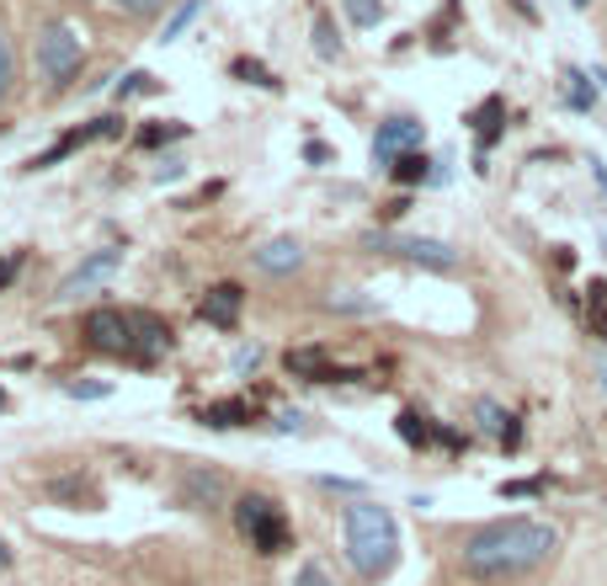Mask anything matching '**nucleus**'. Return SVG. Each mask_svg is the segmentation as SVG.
Here are the masks:
<instances>
[{
    "label": "nucleus",
    "mask_w": 607,
    "mask_h": 586,
    "mask_svg": "<svg viewBox=\"0 0 607 586\" xmlns=\"http://www.w3.org/2000/svg\"><path fill=\"white\" fill-rule=\"evenodd\" d=\"M48 496H54V502L96 506V485H91V480H81V474H59V480H48Z\"/></svg>",
    "instance_id": "4468645a"
},
{
    "label": "nucleus",
    "mask_w": 607,
    "mask_h": 586,
    "mask_svg": "<svg viewBox=\"0 0 607 586\" xmlns=\"http://www.w3.org/2000/svg\"><path fill=\"white\" fill-rule=\"evenodd\" d=\"M341 5H347L352 27H378V22H384V5H378V0H341Z\"/></svg>",
    "instance_id": "4be33fe9"
},
{
    "label": "nucleus",
    "mask_w": 607,
    "mask_h": 586,
    "mask_svg": "<svg viewBox=\"0 0 607 586\" xmlns=\"http://www.w3.org/2000/svg\"><path fill=\"white\" fill-rule=\"evenodd\" d=\"M85 341L96 352H113V358H128L139 352V331H133V309H118V304H102L85 315Z\"/></svg>",
    "instance_id": "39448f33"
},
{
    "label": "nucleus",
    "mask_w": 607,
    "mask_h": 586,
    "mask_svg": "<svg viewBox=\"0 0 607 586\" xmlns=\"http://www.w3.org/2000/svg\"><path fill=\"white\" fill-rule=\"evenodd\" d=\"M122 267V246H102V251H91V256H81V267L59 283V293L54 298H81V293H91V289H102L113 272Z\"/></svg>",
    "instance_id": "6e6552de"
},
{
    "label": "nucleus",
    "mask_w": 607,
    "mask_h": 586,
    "mask_svg": "<svg viewBox=\"0 0 607 586\" xmlns=\"http://www.w3.org/2000/svg\"><path fill=\"white\" fill-rule=\"evenodd\" d=\"M367 246L395 251L400 261H410V267H427V272H453V267H458V251H453V246H443V241H432V235H367Z\"/></svg>",
    "instance_id": "423d86ee"
},
{
    "label": "nucleus",
    "mask_w": 607,
    "mask_h": 586,
    "mask_svg": "<svg viewBox=\"0 0 607 586\" xmlns=\"http://www.w3.org/2000/svg\"><path fill=\"white\" fill-rule=\"evenodd\" d=\"M565 102L575 107V113H586V107H592V85H586L581 70H570V75H565Z\"/></svg>",
    "instance_id": "5701e85b"
},
{
    "label": "nucleus",
    "mask_w": 607,
    "mask_h": 586,
    "mask_svg": "<svg viewBox=\"0 0 607 586\" xmlns=\"http://www.w3.org/2000/svg\"><path fill=\"white\" fill-rule=\"evenodd\" d=\"M241 309H245V289H241V283H213L208 298L198 304V315L213 326V331H235V326H241Z\"/></svg>",
    "instance_id": "1a4fd4ad"
},
{
    "label": "nucleus",
    "mask_w": 607,
    "mask_h": 586,
    "mask_svg": "<svg viewBox=\"0 0 607 586\" xmlns=\"http://www.w3.org/2000/svg\"><path fill=\"white\" fill-rule=\"evenodd\" d=\"M182 133H187V124H155V128H144V133H139V144H144V150H155V144H171V139H182Z\"/></svg>",
    "instance_id": "b1692460"
},
{
    "label": "nucleus",
    "mask_w": 607,
    "mask_h": 586,
    "mask_svg": "<svg viewBox=\"0 0 607 586\" xmlns=\"http://www.w3.org/2000/svg\"><path fill=\"white\" fill-rule=\"evenodd\" d=\"M107 5H118V11H128V16H155L165 0H107Z\"/></svg>",
    "instance_id": "a878e982"
},
{
    "label": "nucleus",
    "mask_w": 607,
    "mask_h": 586,
    "mask_svg": "<svg viewBox=\"0 0 607 586\" xmlns=\"http://www.w3.org/2000/svg\"><path fill=\"white\" fill-rule=\"evenodd\" d=\"M230 75H235V81H245V85H261V91H278V75H272V70H267V65H261V59H235V65H230Z\"/></svg>",
    "instance_id": "a211bd4d"
},
{
    "label": "nucleus",
    "mask_w": 607,
    "mask_h": 586,
    "mask_svg": "<svg viewBox=\"0 0 607 586\" xmlns=\"http://www.w3.org/2000/svg\"><path fill=\"white\" fill-rule=\"evenodd\" d=\"M293 586H336V582H330V571H325L320 560H304L299 576H293Z\"/></svg>",
    "instance_id": "393cba45"
},
{
    "label": "nucleus",
    "mask_w": 607,
    "mask_h": 586,
    "mask_svg": "<svg viewBox=\"0 0 607 586\" xmlns=\"http://www.w3.org/2000/svg\"><path fill=\"white\" fill-rule=\"evenodd\" d=\"M85 65V43L70 22H43L38 27V70L48 85H70Z\"/></svg>",
    "instance_id": "20e7f679"
},
{
    "label": "nucleus",
    "mask_w": 607,
    "mask_h": 586,
    "mask_svg": "<svg viewBox=\"0 0 607 586\" xmlns=\"http://www.w3.org/2000/svg\"><path fill=\"white\" fill-rule=\"evenodd\" d=\"M65 395H75V400H102L107 384H65Z\"/></svg>",
    "instance_id": "cd10ccee"
},
{
    "label": "nucleus",
    "mask_w": 607,
    "mask_h": 586,
    "mask_svg": "<svg viewBox=\"0 0 607 586\" xmlns=\"http://www.w3.org/2000/svg\"><path fill=\"white\" fill-rule=\"evenodd\" d=\"M235 528H241V539L256 554H288L293 549V523H288V512L272 496H261V491H245L241 502H235Z\"/></svg>",
    "instance_id": "7ed1b4c3"
},
{
    "label": "nucleus",
    "mask_w": 607,
    "mask_h": 586,
    "mask_svg": "<svg viewBox=\"0 0 607 586\" xmlns=\"http://www.w3.org/2000/svg\"><path fill=\"white\" fill-rule=\"evenodd\" d=\"M0 571H11V549H5V539H0Z\"/></svg>",
    "instance_id": "c756f323"
},
{
    "label": "nucleus",
    "mask_w": 607,
    "mask_h": 586,
    "mask_svg": "<svg viewBox=\"0 0 607 586\" xmlns=\"http://www.w3.org/2000/svg\"><path fill=\"white\" fill-rule=\"evenodd\" d=\"M315 54L320 59H341V38H336V27H330V16H315Z\"/></svg>",
    "instance_id": "412c9836"
},
{
    "label": "nucleus",
    "mask_w": 607,
    "mask_h": 586,
    "mask_svg": "<svg viewBox=\"0 0 607 586\" xmlns=\"http://www.w3.org/2000/svg\"><path fill=\"white\" fill-rule=\"evenodd\" d=\"M501 118H506V102H501V96H490L486 107L475 113V128H480V155H486L490 144L501 139Z\"/></svg>",
    "instance_id": "2eb2a0df"
},
{
    "label": "nucleus",
    "mask_w": 607,
    "mask_h": 586,
    "mask_svg": "<svg viewBox=\"0 0 607 586\" xmlns=\"http://www.w3.org/2000/svg\"><path fill=\"white\" fill-rule=\"evenodd\" d=\"M410 150H421V124H416V118H389V124H378V133H373V155H378L384 166H395V161L410 155Z\"/></svg>",
    "instance_id": "9d476101"
},
{
    "label": "nucleus",
    "mask_w": 607,
    "mask_h": 586,
    "mask_svg": "<svg viewBox=\"0 0 607 586\" xmlns=\"http://www.w3.org/2000/svg\"><path fill=\"white\" fill-rule=\"evenodd\" d=\"M560 549V534L538 517H495L486 528H475L464 539V571L475 582H512V576H527L538 571L549 554Z\"/></svg>",
    "instance_id": "f257e3e1"
},
{
    "label": "nucleus",
    "mask_w": 607,
    "mask_h": 586,
    "mask_svg": "<svg viewBox=\"0 0 607 586\" xmlns=\"http://www.w3.org/2000/svg\"><path fill=\"white\" fill-rule=\"evenodd\" d=\"M570 5H586V0H570Z\"/></svg>",
    "instance_id": "2f4dec72"
},
{
    "label": "nucleus",
    "mask_w": 607,
    "mask_h": 586,
    "mask_svg": "<svg viewBox=\"0 0 607 586\" xmlns=\"http://www.w3.org/2000/svg\"><path fill=\"white\" fill-rule=\"evenodd\" d=\"M389 176H395V181H405V187H416V181H432L437 171H432V161H427L421 150H410V155H400V161L389 166Z\"/></svg>",
    "instance_id": "dca6fc26"
},
{
    "label": "nucleus",
    "mask_w": 607,
    "mask_h": 586,
    "mask_svg": "<svg viewBox=\"0 0 607 586\" xmlns=\"http://www.w3.org/2000/svg\"><path fill=\"white\" fill-rule=\"evenodd\" d=\"M256 363H261V347H241V352H235V374L256 368Z\"/></svg>",
    "instance_id": "c85d7f7f"
},
{
    "label": "nucleus",
    "mask_w": 607,
    "mask_h": 586,
    "mask_svg": "<svg viewBox=\"0 0 607 586\" xmlns=\"http://www.w3.org/2000/svg\"><path fill=\"white\" fill-rule=\"evenodd\" d=\"M202 5H208V0H182V5H176V11L165 16L161 43H176V38H182V33H187V27H192V22L202 16Z\"/></svg>",
    "instance_id": "f3484780"
},
{
    "label": "nucleus",
    "mask_w": 607,
    "mask_h": 586,
    "mask_svg": "<svg viewBox=\"0 0 607 586\" xmlns=\"http://www.w3.org/2000/svg\"><path fill=\"white\" fill-rule=\"evenodd\" d=\"M256 267H261V272H272V278H288V272H299V267H304V246H299L293 235H278V241H267V246L256 251Z\"/></svg>",
    "instance_id": "f8f14e48"
},
{
    "label": "nucleus",
    "mask_w": 607,
    "mask_h": 586,
    "mask_svg": "<svg viewBox=\"0 0 607 586\" xmlns=\"http://www.w3.org/2000/svg\"><path fill=\"white\" fill-rule=\"evenodd\" d=\"M0 411H5V389H0Z\"/></svg>",
    "instance_id": "7c9ffc66"
},
{
    "label": "nucleus",
    "mask_w": 607,
    "mask_h": 586,
    "mask_svg": "<svg viewBox=\"0 0 607 586\" xmlns=\"http://www.w3.org/2000/svg\"><path fill=\"white\" fill-rule=\"evenodd\" d=\"M250 421V400H208L202 406V426H219V432H230V426H245Z\"/></svg>",
    "instance_id": "ddd939ff"
},
{
    "label": "nucleus",
    "mask_w": 607,
    "mask_h": 586,
    "mask_svg": "<svg viewBox=\"0 0 607 586\" xmlns=\"http://www.w3.org/2000/svg\"><path fill=\"white\" fill-rule=\"evenodd\" d=\"M395 432H400L410 448H427V443H432V432H427V417H421V411H400V417H395Z\"/></svg>",
    "instance_id": "6ab92c4d"
},
{
    "label": "nucleus",
    "mask_w": 607,
    "mask_h": 586,
    "mask_svg": "<svg viewBox=\"0 0 607 586\" xmlns=\"http://www.w3.org/2000/svg\"><path fill=\"white\" fill-rule=\"evenodd\" d=\"M16 91V48L5 38V27H0V102Z\"/></svg>",
    "instance_id": "aec40b11"
},
{
    "label": "nucleus",
    "mask_w": 607,
    "mask_h": 586,
    "mask_svg": "<svg viewBox=\"0 0 607 586\" xmlns=\"http://www.w3.org/2000/svg\"><path fill=\"white\" fill-rule=\"evenodd\" d=\"M16 272H22V251H11V256H0V293L16 283Z\"/></svg>",
    "instance_id": "bb28decb"
},
{
    "label": "nucleus",
    "mask_w": 607,
    "mask_h": 586,
    "mask_svg": "<svg viewBox=\"0 0 607 586\" xmlns=\"http://www.w3.org/2000/svg\"><path fill=\"white\" fill-rule=\"evenodd\" d=\"M341 544L358 576H384L395 560H400V528H395V512L378 502H352L341 506Z\"/></svg>",
    "instance_id": "f03ea898"
},
{
    "label": "nucleus",
    "mask_w": 607,
    "mask_h": 586,
    "mask_svg": "<svg viewBox=\"0 0 607 586\" xmlns=\"http://www.w3.org/2000/svg\"><path fill=\"white\" fill-rule=\"evenodd\" d=\"M224 496H230V485H224V474H219V469L182 464V474H176V502L187 506V512H219Z\"/></svg>",
    "instance_id": "0eeeda50"
},
{
    "label": "nucleus",
    "mask_w": 607,
    "mask_h": 586,
    "mask_svg": "<svg viewBox=\"0 0 607 586\" xmlns=\"http://www.w3.org/2000/svg\"><path fill=\"white\" fill-rule=\"evenodd\" d=\"M283 368L293 378H310V384H336V378H347L336 363H330V352H325V347H288Z\"/></svg>",
    "instance_id": "9b49d317"
}]
</instances>
